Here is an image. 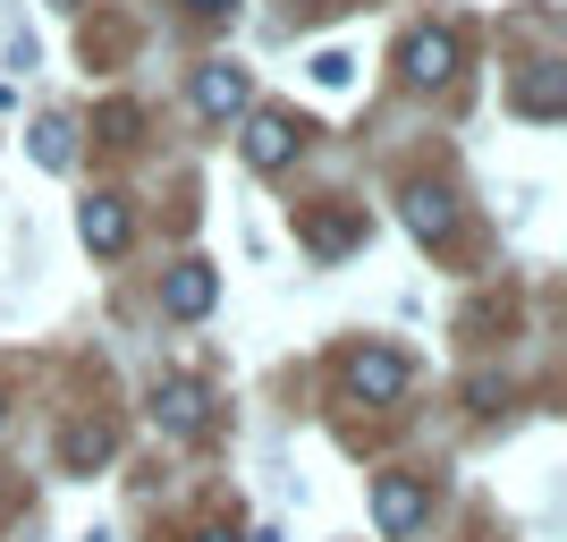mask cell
<instances>
[{
  "label": "cell",
  "instance_id": "52a82bcc",
  "mask_svg": "<svg viewBox=\"0 0 567 542\" xmlns=\"http://www.w3.org/2000/svg\"><path fill=\"white\" fill-rule=\"evenodd\" d=\"M213 297H220L213 263H178V272L162 280V314H169V323H204V314H213Z\"/></svg>",
  "mask_w": 567,
  "mask_h": 542
},
{
  "label": "cell",
  "instance_id": "30bf717a",
  "mask_svg": "<svg viewBox=\"0 0 567 542\" xmlns=\"http://www.w3.org/2000/svg\"><path fill=\"white\" fill-rule=\"evenodd\" d=\"M34 162H43V170H69V162H76V127H69L60 111L34 127Z\"/></svg>",
  "mask_w": 567,
  "mask_h": 542
},
{
  "label": "cell",
  "instance_id": "4fadbf2b",
  "mask_svg": "<svg viewBox=\"0 0 567 542\" xmlns=\"http://www.w3.org/2000/svg\"><path fill=\"white\" fill-rule=\"evenodd\" d=\"M525 111H534V119L559 111V69H534V76H525Z\"/></svg>",
  "mask_w": 567,
  "mask_h": 542
},
{
  "label": "cell",
  "instance_id": "3957f363",
  "mask_svg": "<svg viewBox=\"0 0 567 542\" xmlns=\"http://www.w3.org/2000/svg\"><path fill=\"white\" fill-rule=\"evenodd\" d=\"M406 381H415V374H406V356H399V348H355V356H348V390H355L364 407L406 399Z\"/></svg>",
  "mask_w": 567,
  "mask_h": 542
},
{
  "label": "cell",
  "instance_id": "7a4b0ae2",
  "mask_svg": "<svg viewBox=\"0 0 567 542\" xmlns=\"http://www.w3.org/2000/svg\"><path fill=\"white\" fill-rule=\"evenodd\" d=\"M306 136H313L306 119H288V111H255V119H246V162H255V170H288L297 153H306Z\"/></svg>",
  "mask_w": 567,
  "mask_h": 542
},
{
  "label": "cell",
  "instance_id": "e0dca14e",
  "mask_svg": "<svg viewBox=\"0 0 567 542\" xmlns=\"http://www.w3.org/2000/svg\"><path fill=\"white\" fill-rule=\"evenodd\" d=\"M0 425H9V390H0Z\"/></svg>",
  "mask_w": 567,
  "mask_h": 542
},
{
  "label": "cell",
  "instance_id": "9c48e42d",
  "mask_svg": "<svg viewBox=\"0 0 567 542\" xmlns=\"http://www.w3.org/2000/svg\"><path fill=\"white\" fill-rule=\"evenodd\" d=\"M406 229L424 237V246H441V237L457 229V213H450V187H424V178H415V187H406Z\"/></svg>",
  "mask_w": 567,
  "mask_h": 542
},
{
  "label": "cell",
  "instance_id": "8992f818",
  "mask_svg": "<svg viewBox=\"0 0 567 542\" xmlns=\"http://www.w3.org/2000/svg\"><path fill=\"white\" fill-rule=\"evenodd\" d=\"M195 111H204V119H237V111H255V85H246V69H237V60H213V69H195Z\"/></svg>",
  "mask_w": 567,
  "mask_h": 542
},
{
  "label": "cell",
  "instance_id": "7c38bea8",
  "mask_svg": "<svg viewBox=\"0 0 567 542\" xmlns=\"http://www.w3.org/2000/svg\"><path fill=\"white\" fill-rule=\"evenodd\" d=\"M60 449H69V467H102V458H111V425H76Z\"/></svg>",
  "mask_w": 567,
  "mask_h": 542
},
{
  "label": "cell",
  "instance_id": "ac0fdd59",
  "mask_svg": "<svg viewBox=\"0 0 567 542\" xmlns=\"http://www.w3.org/2000/svg\"><path fill=\"white\" fill-rule=\"evenodd\" d=\"M60 9H85V0H60Z\"/></svg>",
  "mask_w": 567,
  "mask_h": 542
},
{
  "label": "cell",
  "instance_id": "5b68a950",
  "mask_svg": "<svg viewBox=\"0 0 567 542\" xmlns=\"http://www.w3.org/2000/svg\"><path fill=\"white\" fill-rule=\"evenodd\" d=\"M373 518H381V534H415V525L432 518V492L415 483V474H381L373 483Z\"/></svg>",
  "mask_w": 567,
  "mask_h": 542
},
{
  "label": "cell",
  "instance_id": "8fae6325",
  "mask_svg": "<svg viewBox=\"0 0 567 542\" xmlns=\"http://www.w3.org/2000/svg\"><path fill=\"white\" fill-rule=\"evenodd\" d=\"M348 237H355V213H313L306 221V246H313V255H339Z\"/></svg>",
  "mask_w": 567,
  "mask_h": 542
},
{
  "label": "cell",
  "instance_id": "5bb4252c",
  "mask_svg": "<svg viewBox=\"0 0 567 542\" xmlns=\"http://www.w3.org/2000/svg\"><path fill=\"white\" fill-rule=\"evenodd\" d=\"M348 76H355V60H348V51H313V85H331V94H339Z\"/></svg>",
  "mask_w": 567,
  "mask_h": 542
},
{
  "label": "cell",
  "instance_id": "9a60e30c",
  "mask_svg": "<svg viewBox=\"0 0 567 542\" xmlns=\"http://www.w3.org/2000/svg\"><path fill=\"white\" fill-rule=\"evenodd\" d=\"M187 9H195V18H229L237 0H187Z\"/></svg>",
  "mask_w": 567,
  "mask_h": 542
},
{
  "label": "cell",
  "instance_id": "ba28073f",
  "mask_svg": "<svg viewBox=\"0 0 567 542\" xmlns=\"http://www.w3.org/2000/svg\"><path fill=\"white\" fill-rule=\"evenodd\" d=\"M76 237H85L94 255H127V237H136V221H127V204H118V195H94V204L76 213Z\"/></svg>",
  "mask_w": 567,
  "mask_h": 542
},
{
  "label": "cell",
  "instance_id": "6da1fadb",
  "mask_svg": "<svg viewBox=\"0 0 567 542\" xmlns=\"http://www.w3.org/2000/svg\"><path fill=\"white\" fill-rule=\"evenodd\" d=\"M153 425L169 432V441H195V432L213 425V390L195 374H169V381H153Z\"/></svg>",
  "mask_w": 567,
  "mask_h": 542
},
{
  "label": "cell",
  "instance_id": "277c9868",
  "mask_svg": "<svg viewBox=\"0 0 567 542\" xmlns=\"http://www.w3.org/2000/svg\"><path fill=\"white\" fill-rule=\"evenodd\" d=\"M399 69H406V85H450L457 76V34L450 25H415L406 51H399Z\"/></svg>",
  "mask_w": 567,
  "mask_h": 542
},
{
  "label": "cell",
  "instance_id": "2e32d148",
  "mask_svg": "<svg viewBox=\"0 0 567 542\" xmlns=\"http://www.w3.org/2000/svg\"><path fill=\"white\" fill-rule=\"evenodd\" d=\"M195 542H237V534H195Z\"/></svg>",
  "mask_w": 567,
  "mask_h": 542
},
{
  "label": "cell",
  "instance_id": "d6986e66",
  "mask_svg": "<svg viewBox=\"0 0 567 542\" xmlns=\"http://www.w3.org/2000/svg\"><path fill=\"white\" fill-rule=\"evenodd\" d=\"M94 542H102V534H94Z\"/></svg>",
  "mask_w": 567,
  "mask_h": 542
}]
</instances>
